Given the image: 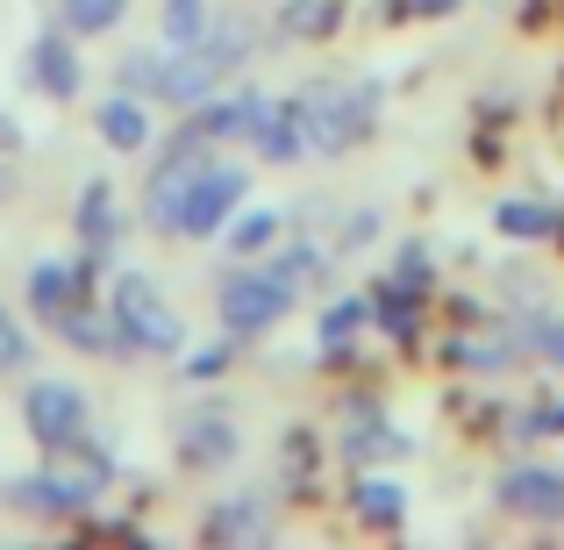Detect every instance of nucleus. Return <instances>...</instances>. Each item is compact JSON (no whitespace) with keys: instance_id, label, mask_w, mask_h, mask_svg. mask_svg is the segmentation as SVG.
I'll return each instance as SVG.
<instances>
[{"instance_id":"obj_1","label":"nucleus","mask_w":564,"mask_h":550,"mask_svg":"<svg viewBox=\"0 0 564 550\" xmlns=\"http://www.w3.org/2000/svg\"><path fill=\"white\" fill-rule=\"evenodd\" d=\"M108 315H115V336H122V351H151V358H165V351L186 344V322L172 315V301L158 293L151 272H115Z\"/></svg>"},{"instance_id":"obj_2","label":"nucleus","mask_w":564,"mask_h":550,"mask_svg":"<svg viewBox=\"0 0 564 550\" xmlns=\"http://www.w3.org/2000/svg\"><path fill=\"white\" fill-rule=\"evenodd\" d=\"M286 308H293V287L272 272V265H236V272L215 287V315H221L229 336H264Z\"/></svg>"},{"instance_id":"obj_3","label":"nucleus","mask_w":564,"mask_h":550,"mask_svg":"<svg viewBox=\"0 0 564 550\" xmlns=\"http://www.w3.org/2000/svg\"><path fill=\"white\" fill-rule=\"evenodd\" d=\"M207 165H215V151H207L200 129H186L180 143H165V158H158L151 180H143V222H151L158 236H180V207H186V193Z\"/></svg>"},{"instance_id":"obj_4","label":"nucleus","mask_w":564,"mask_h":550,"mask_svg":"<svg viewBox=\"0 0 564 550\" xmlns=\"http://www.w3.org/2000/svg\"><path fill=\"white\" fill-rule=\"evenodd\" d=\"M293 108H301L307 158H344L372 122V94H344V86H307V94H293Z\"/></svg>"},{"instance_id":"obj_5","label":"nucleus","mask_w":564,"mask_h":550,"mask_svg":"<svg viewBox=\"0 0 564 550\" xmlns=\"http://www.w3.org/2000/svg\"><path fill=\"white\" fill-rule=\"evenodd\" d=\"M22 422H29V436L43 443V451H79L86 443V393L72 379H36L22 393Z\"/></svg>"},{"instance_id":"obj_6","label":"nucleus","mask_w":564,"mask_h":550,"mask_svg":"<svg viewBox=\"0 0 564 550\" xmlns=\"http://www.w3.org/2000/svg\"><path fill=\"white\" fill-rule=\"evenodd\" d=\"M108 479V457H94L86 472H29V479L8 486V508L14 515H86Z\"/></svg>"},{"instance_id":"obj_7","label":"nucleus","mask_w":564,"mask_h":550,"mask_svg":"<svg viewBox=\"0 0 564 550\" xmlns=\"http://www.w3.org/2000/svg\"><path fill=\"white\" fill-rule=\"evenodd\" d=\"M250 201V172L243 165H207L200 180H193V193H186V207H180V236H193V244H200V236H221L229 229V215L236 207Z\"/></svg>"},{"instance_id":"obj_8","label":"nucleus","mask_w":564,"mask_h":550,"mask_svg":"<svg viewBox=\"0 0 564 550\" xmlns=\"http://www.w3.org/2000/svg\"><path fill=\"white\" fill-rule=\"evenodd\" d=\"M494 500L522 522H564V472L557 465H508Z\"/></svg>"},{"instance_id":"obj_9","label":"nucleus","mask_w":564,"mask_h":550,"mask_svg":"<svg viewBox=\"0 0 564 550\" xmlns=\"http://www.w3.org/2000/svg\"><path fill=\"white\" fill-rule=\"evenodd\" d=\"M243 143H250V151L264 158V165H301V158H307V137H301V108H293V100H264Z\"/></svg>"},{"instance_id":"obj_10","label":"nucleus","mask_w":564,"mask_h":550,"mask_svg":"<svg viewBox=\"0 0 564 550\" xmlns=\"http://www.w3.org/2000/svg\"><path fill=\"white\" fill-rule=\"evenodd\" d=\"M22 72H29V79H36L51 100H72V94H79V51H72V36H57V29L29 43Z\"/></svg>"},{"instance_id":"obj_11","label":"nucleus","mask_w":564,"mask_h":550,"mask_svg":"<svg viewBox=\"0 0 564 550\" xmlns=\"http://www.w3.org/2000/svg\"><path fill=\"white\" fill-rule=\"evenodd\" d=\"M258 108H264V94H250V86H236V94H207L200 108H193L186 129H200L207 143H229V137H250Z\"/></svg>"},{"instance_id":"obj_12","label":"nucleus","mask_w":564,"mask_h":550,"mask_svg":"<svg viewBox=\"0 0 564 550\" xmlns=\"http://www.w3.org/2000/svg\"><path fill=\"white\" fill-rule=\"evenodd\" d=\"M94 129H100L108 151H129V158L151 143V115H143L137 94H108V100H100V115H94Z\"/></svg>"},{"instance_id":"obj_13","label":"nucleus","mask_w":564,"mask_h":550,"mask_svg":"<svg viewBox=\"0 0 564 550\" xmlns=\"http://www.w3.org/2000/svg\"><path fill=\"white\" fill-rule=\"evenodd\" d=\"M236 451H243V436H236V422L221 408H207V414H193V422H186V443H180L186 465H229Z\"/></svg>"},{"instance_id":"obj_14","label":"nucleus","mask_w":564,"mask_h":550,"mask_svg":"<svg viewBox=\"0 0 564 550\" xmlns=\"http://www.w3.org/2000/svg\"><path fill=\"white\" fill-rule=\"evenodd\" d=\"M344 429H350V436H344V457H400V451H408V436L386 422L372 400H358V408L344 414Z\"/></svg>"},{"instance_id":"obj_15","label":"nucleus","mask_w":564,"mask_h":550,"mask_svg":"<svg viewBox=\"0 0 564 550\" xmlns=\"http://www.w3.org/2000/svg\"><path fill=\"white\" fill-rule=\"evenodd\" d=\"M79 236H86V250L94 258H108L115 250V236H122V215H115V186L108 180H86V193H79Z\"/></svg>"},{"instance_id":"obj_16","label":"nucleus","mask_w":564,"mask_h":550,"mask_svg":"<svg viewBox=\"0 0 564 550\" xmlns=\"http://www.w3.org/2000/svg\"><path fill=\"white\" fill-rule=\"evenodd\" d=\"M264 529H272L264 494H236V500H221V508L207 515V537H221V543H264Z\"/></svg>"},{"instance_id":"obj_17","label":"nucleus","mask_w":564,"mask_h":550,"mask_svg":"<svg viewBox=\"0 0 564 550\" xmlns=\"http://www.w3.org/2000/svg\"><path fill=\"white\" fill-rule=\"evenodd\" d=\"M358 515L372 529H400V522H408V486L386 479V472H365V479H358Z\"/></svg>"},{"instance_id":"obj_18","label":"nucleus","mask_w":564,"mask_h":550,"mask_svg":"<svg viewBox=\"0 0 564 550\" xmlns=\"http://www.w3.org/2000/svg\"><path fill=\"white\" fill-rule=\"evenodd\" d=\"M336 22H344V0H286L279 8V36H293V43L336 36Z\"/></svg>"},{"instance_id":"obj_19","label":"nucleus","mask_w":564,"mask_h":550,"mask_svg":"<svg viewBox=\"0 0 564 550\" xmlns=\"http://www.w3.org/2000/svg\"><path fill=\"white\" fill-rule=\"evenodd\" d=\"M272 236H279V215H272V207H236L229 229H221V244H229L236 258H250V250H264Z\"/></svg>"},{"instance_id":"obj_20","label":"nucleus","mask_w":564,"mask_h":550,"mask_svg":"<svg viewBox=\"0 0 564 550\" xmlns=\"http://www.w3.org/2000/svg\"><path fill=\"white\" fill-rule=\"evenodd\" d=\"M200 36H207V0H165V14H158V43L180 51V43H200Z\"/></svg>"},{"instance_id":"obj_21","label":"nucleus","mask_w":564,"mask_h":550,"mask_svg":"<svg viewBox=\"0 0 564 550\" xmlns=\"http://www.w3.org/2000/svg\"><path fill=\"white\" fill-rule=\"evenodd\" d=\"M57 14H65L72 36H108V29L129 14V0H57Z\"/></svg>"},{"instance_id":"obj_22","label":"nucleus","mask_w":564,"mask_h":550,"mask_svg":"<svg viewBox=\"0 0 564 550\" xmlns=\"http://www.w3.org/2000/svg\"><path fill=\"white\" fill-rule=\"evenodd\" d=\"M365 322H372V301H358V293H350V301H329V308H322V330H315L322 351H344Z\"/></svg>"},{"instance_id":"obj_23","label":"nucleus","mask_w":564,"mask_h":550,"mask_svg":"<svg viewBox=\"0 0 564 550\" xmlns=\"http://www.w3.org/2000/svg\"><path fill=\"white\" fill-rule=\"evenodd\" d=\"M494 229H500V236H529V244H536V236L557 229V215H551L543 201H500V207H494Z\"/></svg>"},{"instance_id":"obj_24","label":"nucleus","mask_w":564,"mask_h":550,"mask_svg":"<svg viewBox=\"0 0 564 550\" xmlns=\"http://www.w3.org/2000/svg\"><path fill=\"white\" fill-rule=\"evenodd\" d=\"M372 322L386 336H414V287H400V279H386V293L372 301Z\"/></svg>"},{"instance_id":"obj_25","label":"nucleus","mask_w":564,"mask_h":550,"mask_svg":"<svg viewBox=\"0 0 564 550\" xmlns=\"http://www.w3.org/2000/svg\"><path fill=\"white\" fill-rule=\"evenodd\" d=\"M272 272H279V279H286V287H293V293H301V287H307V279H315V272H322V244H286V250H279V258H272Z\"/></svg>"},{"instance_id":"obj_26","label":"nucleus","mask_w":564,"mask_h":550,"mask_svg":"<svg viewBox=\"0 0 564 550\" xmlns=\"http://www.w3.org/2000/svg\"><path fill=\"white\" fill-rule=\"evenodd\" d=\"M158 65H165V43L158 51H129L122 57V94H158Z\"/></svg>"},{"instance_id":"obj_27","label":"nucleus","mask_w":564,"mask_h":550,"mask_svg":"<svg viewBox=\"0 0 564 550\" xmlns=\"http://www.w3.org/2000/svg\"><path fill=\"white\" fill-rule=\"evenodd\" d=\"M29 365V330L0 308V371H22Z\"/></svg>"},{"instance_id":"obj_28","label":"nucleus","mask_w":564,"mask_h":550,"mask_svg":"<svg viewBox=\"0 0 564 550\" xmlns=\"http://www.w3.org/2000/svg\"><path fill=\"white\" fill-rule=\"evenodd\" d=\"M529 344H536L551 365H564V315H536L529 322Z\"/></svg>"},{"instance_id":"obj_29","label":"nucleus","mask_w":564,"mask_h":550,"mask_svg":"<svg viewBox=\"0 0 564 550\" xmlns=\"http://www.w3.org/2000/svg\"><path fill=\"white\" fill-rule=\"evenodd\" d=\"M393 279H400V287H422V279H429V250H422V244H400Z\"/></svg>"},{"instance_id":"obj_30","label":"nucleus","mask_w":564,"mask_h":550,"mask_svg":"<svg viewBox=\"0 0 564 550\" xmlns=\"http://www.w3.org/2000/svg\"><path fill=\"white\" fill-rule=\"evenodd\" d=\"M221 365H229V344H207V351L186 358V379H207V371H221Z\"/></svg>"},{"instance_id":"obj_31","label":"nucleus","mask_w":564,"mask_h":550,"mask_svg":"<svg viewBox=\"0 0 564 550\" xmlns=\"http://www.w3.org/2000/svg\"><path fill=\"white\" fill-rule=\"evenodd\" d=\"M14 143H22V137H14V122H8V115H0V151H14Z\"/></svg>"}]
</instances>
